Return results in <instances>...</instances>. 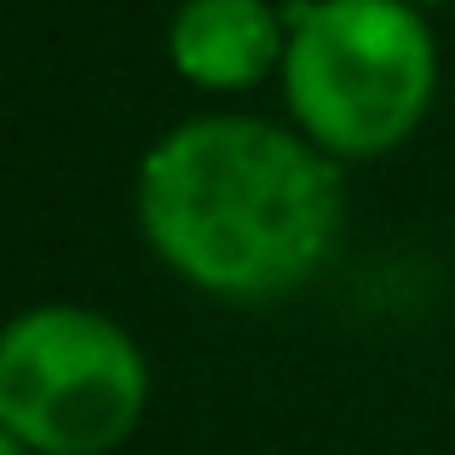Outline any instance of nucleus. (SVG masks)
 I'll return each instance as SVG.
<instances>
[{
    "instance_id": "nucleus-1",
    "label": "nucleus",
    "mask_w": 455,
    "mask_h": 455,
    "mask_svg": "<svg viewBox=\"0 0 455 455\" xmlns=\"http://www.w3.org/2000/svg\"><path fill=\"white\" fill-rule=\"evenodd\" d=\"M139 213L202 289L277 294L323 259L340 225V179L266 122L202 116L145 156Z\"/></svg>"
},
{
    "instance_id": "nucleus-2",
    "label": "nucleus",
    "mask_w": 455,
    "mask_h": 455,
    "mask_svg": "<svg viewBox=\"0 0 455 455\" xmlns=\"http://www.w3.org/2000/svg\"><path fill=\"white\" fill-rule=\"evenodd\" d=\"M289 99L334 150H387L410 133L433 92V35L403 0H317L294 6Z\"/></svg>"
},
{
    "instance_id": "nucleus-3",
    "label": "nucleus",
    "mask_w": 455,
    "mask_h": 455,
    "mask_svg": "<svg viewBox=\"0 0 455 455\" xmlns=\"http://www.w3.org/2000/svg\"><path fill=\"white\" fill-rule=\"evenodd\" d=\"M145 357L110 317L35 306L0 329V427L52 455H92L133 427Z\"/></svg>"
},
{
    "instance_id": "nucleus-4",
    "label": "nucleus",
    "mask_w": 455,
    "mask_h": 455,
    "mask_svg": "<svg viewBox=\"0 0 455 455\" xmlns=\"http://www.w3.org/2000/svg\"><path fill=\"white\" fill-rule=\"evenodd\" d=\"M277 58V18L266 0H185L173 18V64L208 87L254 81Z\"/></svg>"
},
{
    "instance_id": "nucleus-5",
    "label": "nucleus",
    "mask_w": 455,
    "mask_h": 455,
    "mask_svg": "<svg viewBox=\"0 0 455 455\" xmlns=\"http://www.w3.org/2000/svg\"><path fill=\"white\" fill-rule=\"evenodd\" d=\"M0 455H23V438H12L6 427H0Z\"/></svg>"
}]
</instances>
